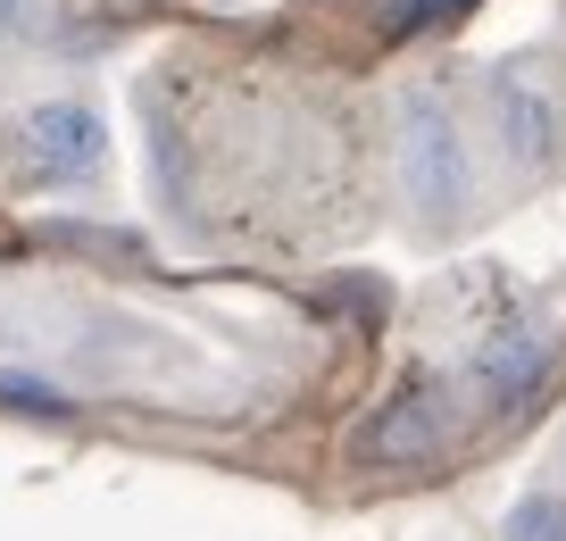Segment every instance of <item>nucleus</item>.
<instances>
[{"label":"nucleus","mask_w":566,"mask_h":541,"mask_svg":"<svg viewBox=\"0 0 566 541\" xmlns=\"http://www.w3.org/2000/svg\"><path fill=\"white\" fill-rule=\"evenodd\" d=\"M18 167L34 175V184H92V175L108 167V125L101 108L84 101H42L18 117Z\"/></svg>","instance_id":"obj_3"},{"label":"nucleus","mask_w":566,"mask_h":541,"mask_svg":"<svg viewBox=\"0 0 566 541\" xmlns=\"http://www.w3.org/2000/svg\"><path fill=\"white\" fill-rule=\"evenodd\" d=\"M500 541H566V500H558V491H533V500H516L509 524H500Z\"/></svg>","instance_id":"obj_6"},{"label":"nucleus","mask_w":566,"mask_h":541,"mask_svg":"<svg viewBox=\"0 0 566 541\" xmlns=\"http://www.w3.org/2000/svg\"><path fill=\"white\" fill-rule=\"evenodd\" d=\"M450 9H467V0H391V9H384V25H391V34H417V25L450 18Z\"/></svg>","instance_id":"obj_9"},{"label":"nucleus","mask_w":566,"mask_h":541,"mask_svg":"<svg viewBox=\"0 0 566 541\" xmlns=\"http://www.w3.org/2000/svg\"><path fill=\"white\" fill-rule=\"evenodd\" d=\"M467 375H475V392L492 408H516V400H533L542 392V375H549V342L542 333H483L475 342V358H467Z\"/></svg>","instance_id":"obj_5"},{"label":"nucleus","mask_w":566,"mask_h":541,"mask_svg":"<svg viewBox=\"0 0 566 541\" xmlns=\"http://www.w3.org/2000/svg\"><path fill=\"white\" fill-rule=\"evenodd\" d=\"M150 158H159V193L167 200H184V142H176V125L150 108Z\"/></svg>","instance_id":"obj_8"},{"label":"nucleus","mask_w":566,"mask_h":541,"mask_svg":"<svg viewBox=\"0 0 566 541\" xmlns=\"http://www.w3.org/2000/svg\"><path fill=\"white\" fill-rule=\"evenodd\" d=\"M442 441H450V417H442V400H433V384H400L350 434V458L358 467H433Z\"/></svg>","instance_id":"obj_4"},{"label":"nucleus","mask_w":566,"mask_h":541,"mask_svg":"<svg viewBox=\"0 0 566 541\" xmlns=\"http://www.w3.org/2000/svg\"><path fill=\"white\" fill-rule=\"evenodd\" d=\"M0 34L34 42V34H42V0H0Z\"/></svg>","instance_id":"obj_10"},{"label":"nucleus","mask_w":566,"mask_h":541,"mask_svg":"<svg viewBox=\"0 0 566 541\" xmlns=\"http://www.w3.org/2000/svg\"><path fill=\"white\" fill-rule=\"evenodd\" d=\"M483 101H492V125H500V150L516 158V167H549L566 142V101L558 84H549L542 59H500L492 75H483Z\"/></svg>","instance_id":"obj_2"},{"label":"nucleus","mask_w":566,"mask_h":541,"mask_svg":"<svg viewBox=\"0 0 566 541\" xmlns=\"http://www.w3.org/2000/svg\"><path fill=\"white\" fill-rule=\"evenodd\" d=\"M400 193L417 200V217L450 226V217L475 200V158H467V134L433 92H408L400 101Z\"/></svg>","instance_id":"obj_1"},{"label":"nucleus","mask_w":566,"mask_h":541,"mask_svg":"<svg viewBox=\"0 0 566 541\" xmlns=\"http://www.w3.org/2000/svg\"><path fill=\"white\" fill-rule=\"evenodd\" d=\"M0 408H18V417H42V425H59L75 400H67L59 384H42V375H0Z\"/></svg>","instance_id":"obj_7"}]
</instances>
